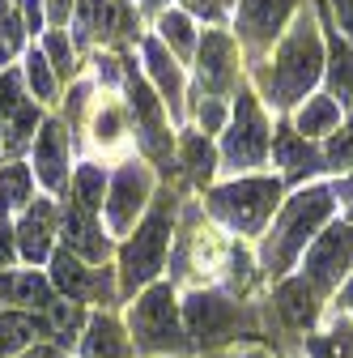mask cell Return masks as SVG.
Returning a JSON list of instances; mask_svg holds the SVG:
<instances>
[{
	"instance_id": "1",
	"label": "cell",
	"mask_w": 353,
	"mask_h": 358,
	"mask_svg": "<svg viewBox=\"0 0 353 358\" xmlns=\"http://www.w3.org/2000/svg\"><path fill=\"white\" fill-rule=\"evenodd\" d=\"M336 209L340 205H336L332 184H302V188H294L281 201L277 217L269 222V231L260 235V248H255L260 273L269 282L290 278L298 268V260H302V252L320 239V231L328 227V222H336Z\"/></svg>"
},
{
	"instance_id": "2",
	"label": "cell",
	"mask_w": 353,
	"mask_h": 358,
	"mask_svg": "<svg viewBox=\"0 0 353 358\" xmlns=\"http://www.w3.org/2000/svg\"><path fill=\"white\" fill-rule=\"evenodd\" d=\"M324 60H328V43H324L315 9L306 5V9H298V17L281 34L277 52L269 60V73H264V94H269V103L281 107V111L306 103L311 90L324 81Z\"/></svg>"
},
{
	"instance_id": "3",
	"label": "cell",
	"mask_w": 353,
	"mask_h": 358,
	"mask_svg": "<svg viewBox=\"0 0 353 358\" xmlns=\"http://www.w3.org/2000/svg\"><path fill=\"white\" fill-rule=\"evenodd\" d=\"M174 213H179V205H174V192L166 196H153L149 213L137 222V231H132L128 239L115 243V278H119V299L132 303L145 286L162 282L166 273V260H170V248H174Z\"/></svg>"
},
{
	"instance_id": "4",
	"label": "cell",
	"mask_w": 353,
	"mask_h": 358,
	"mask_svg": "<svg viewBox=\"0 0 353 358\" xmlns=\"http://www.w3.org/2000/svg\"><path fill=\"white\" fill-rule=\"evenodd\" d=\"M119 320L128 329V341H132V354H137V358H179V354H192L179 286L166 282V278L145 286L132 303H123Z\"/></svg>"
},
{
	"instance_id": "5",
	"label": "cell",
	"mask_w": 353,
	"mask_h": 358,
	"mask_svg": "<svg viewBox=\"0 0 353 358\" xmlns=\"http://www.w3.org/2000/svg\"><path fill=\"white\" fill-rule=\"evenodd\" d=\"M285 201L281 175H239L226 184H213L204 192V213L222 227L230 239H255L269 231V222L277 217Z\"/></svg>"
},
{
	"instance_id": "6",
	"label": "cell",
	"mask_w": 353,
	"mask_h": 358,
	"mask_svg": "<svg viewBox=\"0 0 353 358\" xmlns=\"http://www.w3.org/2000/svg\"><path fill=\"white\" fill-rule=\"evenodd\" d=\"M179 303H183V324H188L192 354H222V350L255 337V316L226 290L192 286L179 294Z\"/></svg>"
},
{
	"instance_id": "7",
	"label": "cell",
	"mask_w": 353,
	"mask_h": 358,
	"mask_svg": "<svg viewBox=\"0 0 353 358\" xmlns=\"http://www.w3.org/2000/svg\"><path fill=\"white\" fill-rule=\"evenodd\" d=\"M269 158H273V124L264 115L255 90L239 85L222 141H217V162H222V171H230V179H239V175H260Z\"/></svg>"
},
{
	"instance_id": "8",
	"label": "cell",
	"mask_w": 353,
	"mask_h": 358,
	"mask_svg": "<svg viewBox=\"0 0 353 358\" xmlns=\"http://www.w3.org/2000/svg\"><path fill=\"white\" fill-rule=\"evenodd\" d=\"M153 166L145 158H123L111 175H107V196H103V227L107 235L119 243L137 231V222L149 213L153 205Z\"/></svg>"
},
{
	"instance_id": "9",
	"label": "cell",
	"mask_w": 353,
	"mask_h": 358,
	"mask_svg": "<svg viewBox=\"0 0 353 358\" xmlns=\"http://www.w3.org/2000/svg\"><path fill=\"white\" fill-rule=\"evenodd\" d=\"M294 273L328 303L353 278V222H345V217L328 222V227L320 231V239L302 252Z\"/></svg>"
},
{
	"instance_id": "10",
	"label": "cell",
	"mask_w": 353,
	"mask_h": 358,
	"mask_svg": "<svg viewBox=\"0 0 353 358\" xmlns=\"http://www.w3.org/2000/svg\"><path fill=\"white\" fill-rule=\"evenodd\" d=\"M30 171H34V184L47 192V196H64V188H68V175H73V137H68V124L64 120H56V115H47L38 124V132H34V145H30Z\"/></svg>"
},
{
	"instance_id": "11",
	"label": "cell",
	"mask_w": 353,
	"mask_h": 358,
	"mask_svg": "<svg viewBox=\"0 0 353 358\" xmlns=\"http://www.w3.org/2000/svg\"><path fill=\"white\" fill-rule=\"evenodd\" d=\"M196 81L204 99H234V90L243 85L239 73V43L230 30H204L196 43Z\"/></svg>"
},
{
	"instance_id": "12",
	"label": "cell",
	"mask_w": 353,
	"mask_h": 358,
	"mask_svg": "<svg viewBox=\"0 0 353 358\" xmlns=\"http://www.w3.org/2000/svg\"><path fill=\"white\" fill-rule=\"evenodd\" d=\"M13 243H17V260L26 268H47L52 252L60 248V201L38 192L26 213L13 222Z\"/></svg>"
},
{
	"instance_id": "13",
	"label": "cell",
	"mask_w": 353,
	"mask_h": 358,
	"mask_svg": "<svg viewBox=\"0 0 353 358\" xmlns=\"http://www.w3.org/2000/svg\"><path fill=\"white\" fill-rule=\"evenodd\" d=\"M302 0H239V13H234V43L239 52H269L273 38H281L290 30V22L298 17Z\"/></svg>"
},
{
	"instance_id": "14",
	"label": "cell",
	"mask_w": 353,
	"mask_h": 358,
	"mask_svg": "<svg viewBox=\"0 0 353 358\" xmlns=\"http://www.w3.org/2000/svg\"><path fill=\"white\" fill-rule=\"evenodd\" d=\"M60 248H68L85 264H111L115 260V239L107 235L103 217L90 209H77L73 201H60Z\"/></svg>"
},
{
	"instance_id": "15",
	"label": "cell",
	"mask_w": 353,
	"mask_h": 358,
	"mask_svg": "<svg viewBox=\"0 0 353 358\" xmlns=\"http://www.w3.org/2000/svg\"><path fill=\"white\" fill-rule=\"evenodd\" d=\"M141 60H145V81L153 85V94L162 99V107H166V115L174 120V124H183V115H188V107H183V99H188V77H183V64L174 60L162 43L153 38V34H145L141 38Z\"/></svg>"
},
{
	"instance_id": "16",
	"label": "cell",
	"mask_w": 353,
	"mask_h": 358,
	"mask_svg": "<svg viewBox=\"0 0 353 358\" xmlns=\"http://www.w3.org/2000/svg\"><path fill=\"white\" fill-rule=\"evenodd\" d=\"M324 299L306 286L298 273H290V278H281L277 282V290H273V311H277V320L285 324V329H294V333H315L320 329V320H324Z\"/></svg>"
},
{
	"instance_id": "17",
	"label": "cell",
	"mask_w": 353,
	"mask_h": 358,
	"mask_svg": "<svg viewBox=\"0 0 353 358\" xmlns=\"http://www.w3.org/2000/svg\"><path fill=\"white\" fill-rule=\"evenodd\" d=\"M273 166H281V184H294V188H302L311 175L324 171L315 141H302L290 124H281L273 132Z\"/></svg>"
},
{
	"instance_id": "18",
	"label": "cell",
	"mask_w": 353,
	"mask_h": 358,
	"mask_svg": "<svg viewBox=\"0 0 353 358\" xmlns=\"http://www.w3.org/2000/svg\"><path fill=\"white\" fill-rule=\"evenodd\" d=\"M73 354L77 358H137L132 354V341H128V329L115 311H90Z\"/></svg>"
},
{
	"instance_id": "19",
	"label": "cell",
	"mask_w": 353,
	"mask_h": 358,
	"mask_svg": "<svg viewBox=\"0 0 353 358\" xmlns=\"http://www.w3.org/2000/svg\"><path fill=\"white\" fill-rule=\"evenodd\" d=\"M52 303H56V290H52L43 268L17 264V268H5V273H0V307H22V311H38L43 316Z\"/></svg>"
},
{
	"instance_id": "20",
	"label": "cell",
	"mask_w": 353,
	"mask_h": 358,
	"mask_svg": "<svg viewBox=\"0 0 353 358\" xmlns=\"http://www.w3.org/2000/svg\"><path fill=\"white\" fill-rule=\"evenodd\" d=\"M94 268H98V264H85V260H81V256H73L68 248H56L43 273H47V282H52L56 299H68V303H81V307H90Z\"/></svg>"
},
{
	"instance_id": "21",
	"label": "cell",
	"mask_w": 353,
	"mask_h": 358,
	"mask_svg": "<svg viewBox=\"0 0 353 358\" xmlns=\"http://www.w3.org/2000/svg\"><path fill=\"white\" fill-rule=\"evenodd\" d=\"M38 341H52V324L38 311L0 307V358H17Z\"/></svg>"
},
{
	"instance_id": "22",
	"label": "cell",
	"mask_w": 353,
	"mask_h": 358,
	"mask_svg": "<svg viewBox=\"0 0 353 358\" xmlns=\"http://www.w3.org/2000/svg\"><path fill=\"white\" fill-rule=\"evenodd\" d=\"M34 196H38L34 192V171H30L26 158L0 162V222H17Z\"/></svg>"
},
{
	"instance_id": "23",
	"label": "cell",
	"mask_w": 353,
	"mask_h": 358,
	"mask_svg": "<svg viewBox=\"0 0 353 358\" xmlns=\"http://www.w3.org/2000/svg\"><path fill=\"white\" fill-rule=\"evenodd\" d=\"M290 128L298 132L302 141H328L332 132L340 128V103H336V99H328V94H311L306 103H298V107H294Z\"/></svg>"
},
{
	"instance_id": "24",
	"label": "cell",
	"mask_w": 353,
	"mask_h": 358,
	"mask_svg": "<svg viewBox=\"0 0 353 358\" xmlns=\"http://www.w3.org/2000/svg\"><path fill=\"white\" fill-rule=\"evenodd\" d=\"M153 38H158L179 64H188V60L196 56L200 30H196V22H192L183 9H162V13H158V30H153Z\"/></svg>"
},
{
	"instance_id": "25",
	"label": "cell",
	"mask_w": 353,
	"mask_h": 358,
	"mask_svg": "<svg viewBox=\"0 0 353 358\" xmlns=\"http://www.w3.org/2000/svg\"><path fill=\"white\" fill-rule=\"evenodd\" d=\"M132 137V115H128V103H115V99H98V111L90 120V141L111 154L119 150L123 141Z\"/></svg>"
},
{
	"instance_id": "26",
	"label": "cell",
	"mask_w": 353,
	"mask_h": 358,
	"mask_svg": "<svg viewBox=\"0 0 353 358\" xmlns=\"http://www.w3.org/2000/svg\"><path fill=\"white\" fill-rule=\"evenodd\" d=\"M17 69H22V85H26L30 103H38V107H56L60 103V77L47 64V56L38 52V43H34V48H26V56H22Z\"/></svg>"
},
{
	"instance_id": "27",
	"label": "cell",
	"mask_w": 353,
	"mask_h": 358,
	"mask_svg": "<svg viewBox=\"0 0 353 358\" xmlns=\"http://www.w3.org/2000/svg\"><path fill=\"white\" fill-rule=\"evenodd\" d=\"M174 162H179L192 175V184H200V188H209L213 175L222 171V162H217V145L204 137V132H183L179 150H174Z\"/></svg>"
},
{
	"instance_id": "28",
	"label": "cell",
	"mask_w": 353,
	"mask_h": 358,
	"mask_svg": "<svg viewBox=\"0 0 353 358\" xmlns=\"http://www.w3.org/2000/svg\"><path fill=\"white\" fill-rule=\"evenodd\" d=\"M107 166H98V162H77L73 166V175H68V188H64V196L60 201H73L77 209H90V213H98L103 217V196H107Z\"/></svg>"
},
{
	"instance_id": "29",
	"label": "cell",
	"mask_w": 353,
	"mask_h": 358,
	"mask_svg": "<svg viewBox=\"0 0 353 358\" xmlns=\"http://www.w3.org/2000/svg\"><path fill=\"white\" fill-rule=\"evenodd\" d=\"M302 354L306 358H353V320L332 311L324 329L302 337Z\"/></svg>"
},
{
	"instance_id": "30",
	"label": "cell",
	"mask_w": 353,
	"mask_h": 358,
	"mask_svg": "<svg viewBox=\"0 0 353 358\" xmlns=\"http://www.w3.org/2000/svg\"><path fill=\"white\" fill-rule=\"evenodd\" d=\"M328 60H324V81H328V99L349 103L353 99V43L340 34H328Z\"/></svg>"
},
{
	"instance_id": "31",
	"label": "cell",
	"mask_w": 353,
	"mask_h": 358,
	"mask_svg": "<svg viewBox=\"0 0 353 358\" xmlns=\"http://www.w3.org/2000/svg\"><path fill=\"white\" fill-rule=\"evenodd\" d=\"M47 324H52V341L60 345V350H77V341H81V329H85V320H90V307H81V303H68V299H56L47 311Z\"/></svg>"
},
{
	"instance_id": "32",
	"label": "cell",
	"mask_w": 353,
	"mask_h": 358,
	"mask_svg": "<svg viewBox=\"0 0 353 358\" xmlns=\"http://www.w3.org/2000/svg\"><path fill=\"white\" fill-rule=\"evenodd\" d=\"M30 48V38H26V26L13 9V0H0V73L13 69V60H22Z\"/></svg>"
},
{
	"instance_id": "33",
	"label": "cell",
	"mask_w": 353,
	"mask_h": 358,
	"mask_svg": "<svg viewBox=\"0 0 353 358\" xmlns=\"http://www.w3.org/2000/svg\"><path fill=\"white\" fill-rule=\"evenodd\" d=\"M38 52L47 56V64L56 69L60 85L64 81H77V43L68 38V30H47L38 38Z\"/></svg>"
},
{
	"instance_id": "34",
	"label": "cell",
	"mask_w": 353,
	"mask_h": 358,
	"mask_svg": "<svg viewBox=\"0 0 353 358\" xmlns=\"http://www.w3.org/2000/svg\"><path fill=\"white\" fill-rule=\"evenodd\" d=\"M320 162L328 175H349L353 171V124H340L320 150Z\"/></svg>"
},
{
	"instance_id": "35",
	"label": "cell",
	"mask_w": 353,
	"mask_h": 358,
	"mask_svg": "<svg viewBox=\"0 0 353 358\" xmlns=\"http://www.w3.org/2000/svg\"><path fill=\"white\" fill-rule=\"evenodd\" d=\"M196 120H200V132H204V137H213V132L226 128L230 107H226L222 99H200V103H196Z\"/></svg>"
},
{
	"instance_id": "36",
	"label": "cell",
	"mask_w": 353,
	"mask_h": 358,
	"mask_svg": "<svg viewBox=\"0 0 353 358\" xmlns=\"http://www.w3.org/2000/svg\"><path fill=\"white\" fill-rule=\"evenodd\" d=\"M13 9L26 26V38H43L47 34V9H43V0H13Z\"/></svg>"
},
{
	"instance_id": "37",
	"label": "cell",
	"mask_w": 353,
	"mask_h": 358,
	"mask_svg": "<svg viewBox=\"0 0 353 358\" xmlns=\"http://www.w3.org/2000/svg\"><path fill=\"white\" fill-rule=\"evenodd\" d=\"M234 0H183V13L188 17H204V22H222L230 13Z\"/></svg>"
},
{
	"instance_id": "38",
	"label": "cell",
	"mask_w": 353,
	"mask_h": 358,
	"mask_svg": "<svg viewBox=\"0 0 353 358\" xmlns=\"http://www.w3.org/2000/svg\"><path fill=\"white\" fill-rule=\"evenodd\" d=\"M43 9H47V30H68L77 0H43Z\"/></svg>"
},
{
	"instance_id": "39",
	"label": "cell",
	"mask_w": 353,
	"mask_h": 358,
	"mask_svg": "<svg viewBox=\"0 0 353 358\" xmlns=\"http://www.w3.org/2000/svg\"><path fill=\"white\" fill-rule=\"evenodd\" d=\"M17 243H13V222H0V273L5 268H17Z\"/></svg>"
},
{
	"instance_id": "40",
	"label": "cell",
	"mask_w": 353,
	"mask_h": 358,
	"mask_svg": "<svg viewBox=\"0 0 353 358\" xmlns=\"http://www.w3.org/2000/svg\"><path fill=\"white\" fill-rule=\"evenodd\" d=\"M217 358H273L269 350H264L260 341H239V345H230V350H222Z\"/></svg>"
},
{
	"instance_id": "41",
	"label": "cell",
	"mask_w": 353,
	"mask_h": 358,
	"mask_svg": "<svg viewBox=\"0 0 353 358\" xmlns=\"http://www.w3.org/2000/svg\"><path fill=\"white\" fill-rule=\"evenodd\" d=\"M332 192H336V205H345V222H353V171L340 179V184H332Z\"/></svg>"
},
{
	"instance_id": "42",
	"label": "cell",
	"mask_w": 353,
	"mask_h": 358,
	"mask_svg": "<svg viewBox=\"0 0 353 358\" xmlns=\"http://www.w3.org/2000/svg\"><path fill=\"white\" fill-rule=\"evenodd\" d=\"M332 307L340 311L345 320H353V278H349V282H345V286H340V290L332 294Z\"/></svg>"
},
{
	"instance_id": "43",
	"label": "cell",
	"mask_w": 353,
	"mask_h": 358,
	"mask_svg": "<svg viewBox=\"0 0 353 358\" xmlns=\"http://www.w3.org/2000/svg\"><path fill=\"white\" fill-rule=\"evenodd\" d=\"M332 9H336V22H340L345 38L353 43V0H332Z\"/></svg>"
},
{
	"instance_id": "44",
	"label": "cell",
	"mask_w": 353,
	"mask_h": 358,
	"mask_svg": "<svg viewBox=\"0 0 353 358\" xmlns=\"http://www.w3.org/2000/svg\"><path fill=\"white\" fill-rule=\"evenodd\" d=\"M17 358H68V350H60L56 341H38V345H30V350L17 354Z\"/></svg>"
},
{
	"instance_id": "45",
	"label": "cell",
	"mask_w": 353,
	"mask_h": 358,
	"mask_svg": "<svg viewBox=\"0 0 353 358\" xmlns=\"http://www.w3.org/2000/svg\"><path fill=\"white\" fill-rule=\"evenodd\" d=\"M277 358H290V354H277Z\"/></svg>"
},
{
	"instance_id": "46",
	"label": "cell",
	"mask_w": 353,
	"mask_h": 358,
	"mask_svg": "<svg viewBox=\"0 0 353 358\" xmlns=\"http://www.w3.org/2000/svg\"><path fill=\"white\" fill-rule=\"evenodd\" d=\"M179 358H192V354H179Z\"/></svg>"
}]
</instances>
